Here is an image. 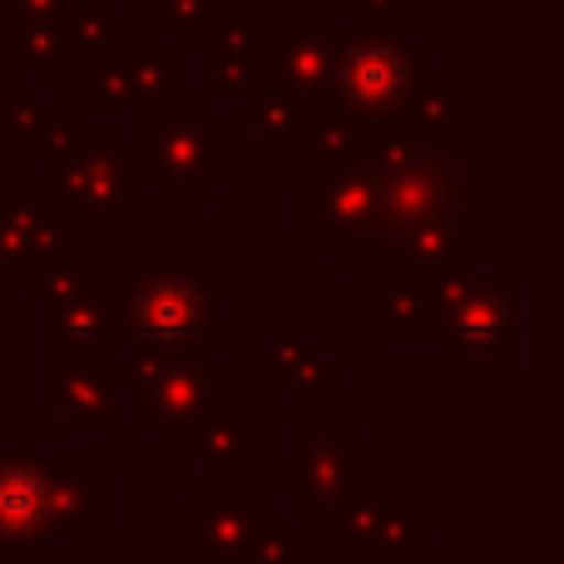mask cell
I'll use <instances>...</instances> for the list:
<instances>
[{"mask_svg": "<svg viewBox=\"0 0 564 564\" xmlns=\"http://www.w3.org/2000/svg\"><path fill=\"white\" fill-rule=\"evenodd\" d=\"M426 75V55L391 35H361V40H341L337 69H332V105L347 109L361 124L391 119L411 105L416 79Z\"/></svg>", "mask_w": 564, "mask_h": 564, "instance_id": "8992f818", "label": "cell"}, {"mask_svg": "<svg viewBox=\"0 0 564 564\" xmlns=\"http://www.w3.org/2000/svg\"><path fill=\"white\" fill-rule=\"evenodd\" d=\"M273 381L278 387H292L297 406H312L317 387L337 381V361H322L312 347H302L292 337V317H273Z\"/></svg>", "mask_w": 564, "mask_h": 564, "instance_id": "2e32d148", "label": "cell"}, {"mask_svg": "<svg viewBox=\"0 0 564 564\" xmlns=\"http://www.w3.org/2000/svg\"><path fill=\"white\" fill-rule=\"evenodd\" d=\"M0 555H6V540H0Z\"/></svg>", "mask_w": 564, "mask_h": 564, "instance_id": "484cf974", "label": "cell"}, {"mask_svg": "<svg viewBox=\"0 0 564 564\" xmlns=\"http://www.w3.org/2000/svg\"><path fill=\"white\" fill-rule=\"evenodd\" d=\"M69 40H75V45H105L109 40V10L105 6H95V10H79V20L75 25H69Z\"/></svg>", "mask_w": 564, "mask_h": 564, "instance_id": "cb8c5ba5", "label": "cell"}, {"mask_svg": "<svg viewBox=\"0 0 564 564\" xmlns=\"http://www.w3.org/2000/svg\"><path fill=\"white\" fill-rule=\"evenodd\" d=\"M0 361H6V347H0Z\"/></svg>", "mask_w": 564, "mask_h": 564, "instance_id": "4316f807", "label": "cell"}, {"mask_svg": "<svg viewBox=\"0 0 564 564\" xmlns=\"http://www.w3.org/2000/svg\"><path fill=\"white\" fill-rule=\"evenodd\" d=\"M228 124L188 95L139 99V124L129 139L134 174L159 188L164 204H198L228 169Z\"/></svg>", "mask_w": 564, "mask_h": 564, "instance_id": "3957f363", "label": "cell"}, {"mask_svg": "<svg viewBox=\"0 0 564 564\" xmlns=\"http://www.w3.org/2000/svg\"><path fill=\"white\" fill-rule=\"evenodd\" d=\"M273 516L268 500H184L178 535L188 564H243L258 525Z\"/></svg>", "mask_w": 564, "mask_h": 564, "instance_id": "8fae6325", "label": "cell"}, {"mask_svg": "<svg viewBox=\"0 0 564 564\" xmlns=\"http://www.w3.org/2000/svg\"><path fill=\"white\" fill-rule=\"evenodd\" d=\"M45 401L75 431L115 426V377H109V367H99V361L50 357L45 361Z\"/></svg>", "mask_w": 564, "mask_h": 564, "instance_id": "5bb4252c", "label": "cell"}, {"mask_svg": "<svg viewBox=\"0 0 564 564\" xmlns=\"http://www.w3.org/2000/svg\"><path fill=\"white\" fill-rule=\"evenodd\" d=\"M89 144V119L85 115H69V119H45L40 124L35 139H25V159H35V164H59V159H69L75 149Z\"/></svg>", "mask_w": 564, "mask_h": 564, "instance_id": "d6986e66", "label": "cell"}, {"mask_svg": "<svg viewBox=\"0 0 564 564\" xmlns=\"http://www.w3.org/2000/svg\"><path fill=\"white\" fill-rule=\"evenodd\" d=\"M95 253H85V248H40V253H30L25 263H20V288L30 292V297H59V292H69L75 282H85L95 273V263H89Z\"/></svg>", "mask_w": 564, "mask_h": 564, "instance_id": "ac0fdd59", "label": "cell"}, {"mask_svg": "<svg viewBox=\"0 0 564 564\" xmlns=\"http://www.w3.org/2000/svg\"><path fill=\"white\" fill-rule=\"evenodd\" d=\"M119 381H134V421L154 431L164 451H194L198 436L228 406V367L204 357V347L154 351L115 337Z\"/></svg>", "mask_w": 564, "mask_h": 564, "instance_id": "7a4b0ae2", "label": "cell"}, {"mask_svg": "<svg viewBox=\"0 0 564 564\" xmlns=\"http://www.w3.org/2000/svg\"><path fill=\"white\" fill-rule=\"evenodd\" d=\"M134 184V154H129V139H119L99 149L85 144L50 164L45 198L59 228H129L139 218Z\"/></svg>", "mask_w": 564, "mask_h": 564, "instance_id": "5b68a950", "label": "cell"}, {"mask_svg": "<svg viewBox=\"0 0 564 564\" xmlns=\"http://www.w3.org/2000/svg\"><path fill=\"white\" fill-rule=\"evenodd\" d=\"M292 535H297V530L268 516L263 525H258V535H253V545H248L243 564H297V555H292Z\"/></svg>", "mask_w": 564, "mask_h": 564, "instance_id": "603a6c76", "label": "cell"}, {"mask_svg": "<svg viewBox=\"0 0 564 564\" xmlns=\"http://www.w3.org/2000/svg\"><path fill=\"white\" fill-rule=\"evenodd\" d=\"M178 564H188V560H178Z\"/></svg>", "mask_w": 564, "mask_h": 564, "instance_id": "83f0119b", "label": "cell"}, {"mask_svg": "<svg viewBox=\"0 0 564 564\" xmlns=\"http://www.w3.org/2000/svg\"><path fill=\"white\" fill-rule=\"evenodd\" d=\"M253 119L268 139H273V159H288L292 154V139L302 134V109L292 95L282 89H263V99L253 105Z\"/></svg>", "mask_w": 564, "mask_h": 564, "instance_id": "ffe728a7", "label": "cell"}, {"mask_svg": "<svg viewBox=\"0 0 564 564\" xmlns=\"http://www.w3.org/2000/svg\"><path fill=\"white\" fill-rule=\"evenodd\" d=\"M302 460V496L297 520L307 525L312 516L347 506L361 496V436L337 421V411H317V426L292 436Z\"/></svg>", "mask_w": 564, "mask_h": 564, "instance_id": "9c48e42d", "label": "cell"}, {"mask_svg": "<svg viewBox=\"0 0 564 564\" xmlns=\"http://www.w3.org/2000/svg\"><path fill=\"white\" fill-rule=\"evenodd\" d=\"M124 99H139V79H134V55H105L95 65V115H109Z\"/></svg>", "mask_w": 564, "mask_h": 564, "instance_id": "44dd1931", "label": "cell"}, {"mask_svg": "<svg viewBox=\"0 0 564 564\" xmlns=\"http://www.w3.org/2000/svg\"><path fill=\"white\" fill-rule=\"evenodd\" d=\"M253 79V40L248 35H224V45L208 59V85L214 89H248Z\"/></svg>", "mask_w": 564, "mask_h": 564, "instance_id": "7402d4cb", "label": "cell"}, {"mask_svg": "<svg viewBox=\"0 0 564 564\" xmlns=\"http://www.w3.org/2000/svg\"><path fill=\"white\" fill-rule=\"evenodd\" d=\"M441 337L460 361H516L520 357V278H466L441 317Z\"/></svg>", "mask_w": 564, "mask_h": 564, "instance_id": "52a82bcc", "label": "cell"}, {"mask_svg": "<svg viewBox=\"0 0 564 564\" xmlns=\"http://www.w3.org/2000/svg\"><path fill=\"white\" fill-rule=\"evenodd\" d=\"M59 243V224L50 214L45 184H6L0 188V268L25 263L30 253Z\"/></svg>", "mask_w": 564, "mask_h": 564, "instance_id": "9a60e30c", "label": "cell"}, {"mask_svg": "<svg viewBox=\"0 0 564 564\" xmlns=\"http://www.w3.org/2000/svg\"><path fill=\"white\" fill-rule=\"evenodd\" d=\"M228 332L208 282L178 253H159L149 273H119V341L154 351H188Z\"/></svg>", "mask_w": 564, "mask_h": 564, "instance_id": "277c9868", "label": "cell"}, {"mask_svg": "<svg viewBox=\"0 0 564 564\" xmlns=\"http://www.w3.org/2000/svg\"><path fill=\"white\" fill-rule=\"evenodd\" d=\"M490 144L470 129H431L406 115L367 124L341 174L292 188V218L317 234L341 273L470 268L480 224H496Z\"/></svg>", "mask_w": 564, "mask_h": 564, "instance_id": "6da1fadb", "label": "cell"}, {"mask_svg": "<svg viewBox=\"0 0 564 564\" xmlns=\"http://www.w3.org/2000/svg\"><path fill=\"white\" fill-rule=\"evenodd\" d=\"M115 337H119V273H89L69 292L50 297L45 312V347L50 357H85L115 371Z\"/></svg>", "mask_w": 564, "mask_h": 564, "instance_id": "ba28073f", "label": "cell"}, {"mask_svg": "<svg viewBox=\"0 0 564 564\" xmlns=\"http://www.w3.org/2000/svg\"><path fill=\"white\" fill-rule=\"evenodd\" d=\"M387 297H381V327L391 341H426L441 337V317H446L456 288L470 278V268H391Z\"/></svg>", "mask_w": 564, "mask_h": 564, "instance_id": "7c38bea8", "label": "cell"}, {"mask_svg": "<svg viewBox=\"0 0 564 564\" xmlns=\"http://www.w3.org/2000/svg\"><path fill=\"white\" fill-rule=\"evenodd\" d=\"M411 564H456V560H451V550H446V545H436V540H426V545L416 550V560H411Z\"/></svg>", "mask_w": 564, "mask_h": 564, "instance_id": "d4e9b609", "label": "cell"}, {"mask_svg": "<svg viewBox=\"0 0 564 564\" xmlns=\"http://www.w3.org/2000/svg\"><path fill=\"white\" fill-rule=\"evenodd\" d=\"M198 456H204L208 476H243L253 466V411L243 406H224L218 421L198 436Z\"/></svg>", "mask_w": 564, "mask_h": 564, "instance_id": "e0dca14e", "label": "cell"}, {"mask_svg": "<svg viewBox=\"0 0 564 564\" xmlns=\"http://www.w3.org/2000/svg\"><path fill=\"white\" fill-rule=\"evenodd\" d=\"M55 535V456H0V540L35 545Z\"/></svg>", "mask_w": 564, "mask_h": 564, "instance_id": "4fadbf2b", "label": "cell"}, {"mask_svg": "<svg viewBox=\"0 0 564 564\" xmlns=\"http://www.w3.org/2000/svg\"><path fill=\"white\" fill-rule=\"evenodd\" d=\"M263 50L253 55V79L282 89L297 105H322L332 95V69L341 55L337 30H263Z\"/></svg>", "mask_w": 564, "mask_h": 564, "instance_id": "30bf717a", "label": "cell"}]
</instances>
